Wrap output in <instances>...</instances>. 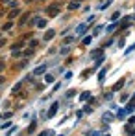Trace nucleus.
<instances>
[{
	"label": "nucleus",
	"mask_w": 135,
	"mask_h": 136,
	"mask_svg": "<svg viewBox=\"0 0 135 136\" xmlns=\"http://www.w3.org/2000/svg\"><path fill=\"white\" fill-rule=\"evenodd\" d=\"M89 96H91V94H89V92H83V94H81V101H85V99H89Z\"/></svg>",
	"instance_id": "5"
},
{
	"label": "nucleus",
	"mask_w": 135,
	"mask_h": 136,
	"mask_svg": "<svg viewBox=\"0 0 135 136\" xmlns=\"http://www.w3.org/2000/svg\"><path fill=\"white\" fill-rule=\"evenodd\" d=\"M52 37H54V31H48L46 35H45V39H52Z\"/></svg>",
	"instance_id": "7"
},
{
	"label": "nucleus",
	"mask_w": 135,
	"mask_h": 136,
	"mask_svg": "<svg viewBox=\"0 0 135 136\" xmlns=\"http://www.w3.org/2000/svg\"><path fill=\"white\" fill-rule=\"evenodd\" d=\"M2 81H4V79H2V77H0V83H2Z\"/></svg>",
	"instance_id": "10"
},
{
	"label": "nucleus",
	"mask_w": 135,
	"mask_h": 136,
	"mask_svg": "<svg viewBox=\"0 0 135 136\" xmlns=\"http://www.w3.org/2000/svg\"><path fill=\"white\" fill-rule=\"evenodd\" d=\"M126 112H128V110H118L117 118H118V120H124V118H126Z\"/></svg>",
	"instance_id": "2"
},
{
	"label": "nucleus",
	"mask_w": 135,
	"mask_h": 136,
	"mask_svg": "<svg viewBox=\"0 0 135 136\" xmlns=\"http://www.w3.org/2000/svg\"><path fill=\"white\" fill-rule=\"evenodd\" d=\"M4 2H9V0H4Z\"/></svg>",
	"instance_id": "11"
},
{
	"label": "nucleus",
	"mask_w": 135,
	"mask_h": 136,
	"mask_svg": "<svg viewBox=\"0 0 135 136\" xmlns=\"http://www.w3.org/2000/svg\"><path fill=\"white\" fill-rule=\"evenodd\" d=\"M56 11H57V6H52V8H48V13H52V15H56Z\"/></svg>",
	"instance_id": "4"
},
{
	"label": "nucleus",
	"mask_w": 135,
	"mask_h": 136,
	"mask_svg": "<svg viewBox=\"0 0 135 136\" xmlns=\"http://www.w3.org/2000/svg\"><path fill=\"white\" fill-rule=\"evenodd\" d=\"M56 110H57V103H54V105L50 107V110H48V116H46V118H52V116L56 114Z\"/></svg>",
	"instance_id": "1"
},
{
	"label": "nucleus",
	"mask_w": 135,
	"mask_h": 136,
	"mask_svg": "<svg viewBox=\"0 0 135 136\" xmlns=\"http://www.w3.org/2000/svg\"><path fill=\"white\" fill-rule=\"evenodd\" d=\"M15 15H19V11H17V9H13V11L9 13V17H11V18H13V17H15Z\"/></svg>",
	"instance_id": "8"
},
{
	"label": "nucleus",
	"mask_w": 135,
	"mask_h": 136,
	"mask_svg": "<svg viewBox=\"0 0 135 136\" xmlns=\"http://www.w3.org/2000/svg\"><path fill=\"white\" fill-rule=\"evenodd\" d=\"M0 46H4V41H0Z\"/></svg>",
	"instance_id": "9"
},
{
	"label": "nucleus",
	"mask_w": 135,
	"mask_h": 136,
	"mask_svg": "<svg viewBox=\"0 0 135 136\" xmlns=\"http://www.w3.org/2000/svg\"><path fill=\"white\" fill-rule=\"evenodd\" d=\"M85 29H87V28H85V24H81L80 28H78V33H85Z\"/></svg>",
	"instance_id": "6"
},
{
	"label": "nucleus",
	"mask_w": 135,
	"mask_h": 136,
	"mask_svg": "<svg viewBox=\"0 0 135 136\" xmlns=\"http://www.w3.org/2000/svg\"><path fill=\"white\" fill-rule=\"evenodd\" d=\"M45 70H46V66H41V68H37V70H35V75H41Z\"/></svg>",
	"instance_id": "3"
}]
</instances>
